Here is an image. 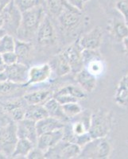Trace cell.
<instances>
[{"label": "cell", "mask_w": 128, "mask_h": 159, "mask_svg": "<svg viewBox=\"0 0 128 159\" xmlns=\"http://www.w3.org/2000/svg\"><path fill=\"white\" fill-rule=\"evenodd\" d=\"M116 103L120 106L128 107V89L123 92L119 96H115Z\"/></svg>", "instance_id": "obj_32"}, {"label": "cell", "mask_w": 128, "mask_h": 159, "mask_svg": "<svg viewBox=\"0 0 128 159\" xmlns=\"http://www.w3.org/2000/svg\"><path fill=\"white\" fill-rule=\"evenodd\" d=\"M14 2L21 12L40 5V0H14Z\"/></svg>", "instance_id": "obj_26"}, {"label": "cell", "mask_w": 128, "mask_h": 159, "mask_svg": "<svg viewBox=\"0 0 128 159\" xmlns=\"http://www.w3.org/2000/svg\"><path fill=\"white\" fill-rule=\"evenodd\" d=\"M80 11H79L69 5V3H67L65 9L58 16L60 23L62 24L64 27H73L80 20V17H81Z\"/></svg>", "instance_id": "obj_13"}, {"label": "cell", "mask_w": 128, "mask_h": 159, "mask_svg": "<svg viewBox=\"0 0 128 159\" xmlns=\"http://www.w3.org/2000/svg\"><path fill=\"white\" fill-rule=\"evenodd\" d=\"M11 2L12 0H0V13H2Z\"/></svg>", "instance_id": "obj_35"}, {"label": "cell", "mask_w": 128, "mask_h": 159, "mask_svg": "<svg viewBox=\"0 0 128 159\" xmlns=\"http://www.w3.org/2000/svg\"><path fill=\"white\" fill-rule=\"evenodd\" d=\"M44 18V10L42 6L40 5L22 12L21 21L18 28V34L21 33L22 35H26V38L29 35L33 34L35 31L38 30Z\"/></svg>", "instance_id": "obj_2"}, {"label": "cell", "mask_w": 128, "mask_h": 159, "mask_svg": "<svg viewBox=\"0 0 128 159\" xmlns=\"http://www.w3.org/2000/svg\"><path fill=\"white\" fill-rule=\"evenodd\" d=\"M63 139V129L47 132L38 137L36 147L45 153Z\"/></svg>", "instance_id": "obj_12"}, {"label": "cell", "mask_w": 128, "mask_h": 159, "mask_svg": "<svg viewBox=\"0 0 128 159\" xmlns=\"http://www.w3.org/2000/svg\"><path fill=\"white\" fill-rule=\"evenodd\" d=\"M103 41V31L96 26L79 39L78 45L81 49H98Z\"/></svg>", "instance_id": "obj_8"}, {"label": "cell", "mask_w": 128, "mask_h": 159, "mask_svg": "<svg viewBox=\"0 0 128 159\" xmlns=\"http://www.w3.org/2000/svg\"><path fill=\"white\" fill-rule=\"evenodd\" d=\"M3 26H4V19H3V17H2V14L0 13V29L3 28Z\"/></svg>", "instance_id": "obj_39"}, {"label": "cell", "mask_w": 128, "mask_h": 159, "mask_svg": "<svg viewBox=\"0 0 128 159\" xmlns=\"http://www.w3.org/2000/svg\"><path fill=\"white\" fill-rule=\"evenodd\" d=\"M89 1H90V0H84V2H85V3H86V2H88Z\"/></svg>", "instance_id": "obj_41"}, {"label": "cell", "mask_w": 128, "mask_h": 159, "mask_svg": "<svg viewBox=\"0 0 128 159\" xmlns=\"http://www.w3.org/2000/svg\"><path fill=\"white\" fill-rule=\"evenodd\" d=\"M85 65L88 66V67H86V69L95 76H96L97 74H100L102 72V70H103V64L101 61L100 57L92 60Z\"/></svg>", "instance_id": "obj_27"}, {"label": "cell", "mask_w": 128, "mask_h": 159, "mask_svg": "<svg viewBox=\"0 0 128 159\" xmlns=\"http://www.w3.org/2000/svg\"><path fill=\"white\" fill-rule=\"evenodd\" d=\"M67 3L63 0H48V7L53 15L59 16L60 14L63 11Z\"/></svg>", "instance_id": "obj_24"}, {"label": "cell", "mask_w": 128, "mask_h": 159, "mask_svg": "<svg viewBox=\"0 0 128 159\" xmlns=\"http://www.w3.org/2000/svg\"><path fill=\"white\" fill-rule=\"evenodd\" d=\"M34 147H36V146L28 139H18V141L15 144V149H14L12 154H11V157H26L30 152L32 150V149Z\"/></svg>", "instance_id": "obj_18"}, {"label": "cell", "mask_w": 128, "mask_h": 159, "mask_svg": "<svg viewBox=\"0 0 128 159\" xmlns=\"http://www.w3.org/2000/svg\"><path fill=\"white\" fill-rule=\"evenodd\" d=\"M62 108H63L65 115L69 118V120L71 119H73L74 117H76V116H78L83 111L82 107L78 104L77 102L65 103V104L62 105Z\"/></svg>", "instance_id": "obj_23"}, {"label": "cell", "mask_w": 128, "mask_h": 159, "mask_svg": "<svg viewBox=\"0 0 128 159\" xmlns=\"http://www.w3.org/2000/svg\"><path fill=\"white\" fill-rule=\"evenodd\" d=\"M116 7L126 21L128 18V0H116Z\"/></svg>", "instance_id": "obj_29"}, {"label": "cell", "mask_w": 128, "mask_h": 159, "mask_svg": "<svg viewBox=\"0 0 128 159\" xmlns=\"http://www.w3.org/2000/svg\"><path fill=\"white\" fill-rule=\"evenodd\" d=\"M53 97V92L49 89H43L29 92L23 99L28 105H43L47 100Z\"/></svg>", "instance_id": "obj_16"}, {"label": "cell", "mask_w": 128, "mask_h": 159, "mask_svg": "<svg viewBox=\"0 0 128 159\" xmlns=\"http://www.w3.org/2000/svg\"><path fill=\"white\" fill-rule=\"evenodd\" d=\"M123 43V46H124V49H125V52H126V55L128 56V36L126 37L122 41Z\"/></svg>", "instance_id": "obj_38"}, {"label": "cell", "mask_w": 128, "mask_h": 159, "mask_svg": "<svg viewBox=\"0 0 128 159\" xmlns=\"http://www.w3.org/2000/svg\"><path fill=\"white\" fill-rule=\"evenodd\" d=\"M68 3L70 6L73 7L74 8L79 10V11H82L84 8V4L85 2L84 0H67Z\"/></svg>", "instance_id": "obj_34"}, {"label": "cell", "mask_w": 128, "mask_h": 159, "mask_svg": "<svg viewBox=\"0 0 128 159\" xmlns=\"http://www.w3.org/2000/svg\"><path fill=\"white\" fill-rule=\"evenodd\" d=\"M6 68H7V65L4 63L3 60H2L1 55H0V72H4L6 70Z\"/></svg>", "instance_id": "obj_37"}, {"label": "cell", "mask_w": 128, "mask_h": 159, "mask_svg": "<svg viewBox=\"0 0 128 159\" xmlns=\"http://www.w3.org/2000/svg\"><path fill=\"white\" fill-rule=\"evenodd\" d=\"M7 34V31H6L3 28L0 29V38H2V37L3 36L4 34Z\"/></svg>", "instance_id": "obj_40"}, {"label": "cell", "mask_w": 128, "mask_h": 159, "mask_svg": "<svg viewBox=\"0 0 128 159\" xmlns=\"http://www.w3.org/2000/svg\"><path fill=\"white\" fill-rule=\"evenodd\" d=\"M128 89V73H126L124 76H123L121 80L119 81V84H118L117 89H116V96H119L120 94H122L123 92Z\"/></svg>", "instance_id": "obj_30"}, {"label": "cell", "mask_w": 128, "mask_h": 159, "mask_svg": "<svg viewBox=\"0 0 128 159\" xmlns=\"http://www.w3.org/2000/svg\"><path fill=\"white\" fill-rule=\"evenodd\" d=\"M113 31L116 39L123 41L128 36V25L126 22H116L114 25Z\"/></svg>", "instance_id": "obj_25"}, {"label": "cell", "mask_w": 128, "mask_h": 159, "mask_svg": "<svg viewBox=\"0 0 128 159\" xmlns=\"http://www.w3.org/2000/svg\"><path fill=\"white\" fill-rule=\"evenodd\" d=\"M49 116L43 105H28L25 108V118L37 122Z\"/></svg>", "instance_id": "obj_19"}, {"label": "cell", "mask_w": 128, "mask_h": 159, "mask_svg": "<svg viewBox=\"0 0 128 159\" xmlns=\"http://www.w3.org/2000/svg\"><path fill=\"white\" fill-rule=\"evenodd\" d=\"M125 22H126V25H128V18H127V19L126 20V21H125Z\"/></svg>", "instance_id": "obj_42"}, {"label": "cell", "mask_w": 128, "mask_h": 159, "mask_svg": "<svg viewBox=\"0 0 128 159\" xmlns=\"http://www.w3.org/2000/svg\"><path fill=\"white\" fill-rule=\"evenodd\" d=\"M53 68L55 69L56 74L59 76H65L71 72L70 65H69L62 53L58 55L54 59Z\"/></svg>", "instance_id": "obj_20"}, {"label": "cell", "mask_w": 128, "mask_h": 159, "mask_svg": "<svg viewBox=\"0 0 128 159\" xmlns=\"http://www.w3.org/2000/svg\"><path fill=\"white\" fill-rule=\"evenodd\" d=\"M8 79H7V76L6 74V72H0V83H2V82H5V81H7Z\"/></svg>", "instance_id": "obj_36"}, {"label": "cell", "mask_w": 128, "mask_h": 159, "mask_svg": "<svg viewBox=\"0 0 128 159\" xmlns=\"http://www.w3.org/2000/svg\"><path fill=\"white\" fill-rule=\"evenodd\" d=\"M52 74V68L49 64L35 65L29 69V79L25 85L42 83L49 79Z\"/></svg>", "instance_id": "obj_10"}, {"label": "cell", "mask_w": 128, "mask_h": 159, "mask_svg": "<svg viewBox=\"0 0 128 159\" xmlns=\"http://www.w3.org/2000/svg\"><path fill=\"white\" fill-rule=\"evenodd\" d=\"M111 144L106 138L92 139L81 147L79 158L104 159L110 156Z\"/></svg>", "instance_id": "obj_3"}, {"label": "cell", "mask_w": 128, "mask_h": 159, "mask_svg": "<svg viewBox=\"0 0 128 159\" xmlns=\"http://www.w3.org/2000/svg\"><path fill=\"white\" fill-rule=\"evenodd\" d=\"M80 150L81 147L76 143L62 139L54 147L45 152V158H76L79 157Z\"/></svg>", "instance_id": "obj_4"}, {"label": "cell", "mask_w": 128, "mask_h": 159, "mask_svg": "<svg viewBox=\"0 0 128 159\" xmlns=\"http://www.w3.org/2000/svg\"><path fill=\"white\" fill-rule=\"evenodd\" d=\"M30 51V45L25 41L22 40H15V52L18 57V61L20 59H24L29 55Z\"/></svg>", "instance_id": "obj_22"}, {"label": "cell", "mask_w": 128, "mask_h": 159, "mask_svg": "<svg viewBox=\"0 0 128 159\" xmlns=\"http://www.w3.org/2000/svg\"><path fill=\"white\" fill-rule=\"evenodd\" d=\"M112 125V116L110 111L101 108L91 115L89 133L92 139L106 138Z\"/></svg>", "instance_id": "obj_1"}, {"label": "cell", "mask_w": 128, "mask_h": 159, "mask_svg": "<svg viewBox=\"0 0 128 159\" xmlns=\"http://www.w3.org/2000/svg\"><path fill=\"white\" fill-rule=\"evenodd\" d=\"M37 40L42 45H48L54 42L55 31L48 17H45L37 30Z\"/></svg>", "instance_id": "obj_11"}, {"label": "cell", "mask_w": 128, "mask_h": 159, "mask_svg": "<svg viewBox=\"0 0 128 159\" xmlns=\"http://www.w3.org/2000/svg\"><path fill=\"white\" fill-rule=\"evenodd\" d=\"M2 57V60H3L4 63L6 64L7 66H9V65H14L16 62L18 61V57L17 56V54L14 52H5V53H2V54H0Z\"/></svg>", "instance_id": "obj_28"}, {"label": "cell", "mask_w": 128, "mask_h": 159, "mask_svg": "<svg viewBox=\"0 0 128 159\" xmlns=\"http://www.w3.org/2000/svg\"><path fill=\"white\" fill-rule=\"evenodd\" d=\"M76 82L78 85L87 93L92 92L96 87V76L89 72L86 68H84L76 73Z\"/></svg>", "instance_id": "obj_15"}, {"label": "cell", "mask_w": 128, "mask_h": 159, "mask_svg": "<svg viewBox=\"0 0 128 159\" xmlns=\"http://www.w3.org/2000/svg\"><path fill=\"white\" fill-rule=\"evenodd\" d=\"M11 122H12V120L8 116L7 112L6 111L3 106L0 104V127H5Z\"/></svg>", "instance_id": "obj_31"}, {"label": "cell", "mask_w": 128, "mask_h": 159, "mask_svg": "<svg viewBox=\"0 0 128 159\" xmlns=\"http://www.w3.org/2000/svg\"><path fill=\"white\" fill-rule=\"evenodd\" d=\"M16 134L18 139H26L36 146L38 137L36 129V122L25 118L17 122Z\"/></svg>", "instance_id": "obj_7"}, {"label": "cell", "mask_w": 128, "mask_h": 159, "mask_svg": "<svg viewBox=\"0 0 128 159\" xmlns=\"http://www.w3.org/2000/svg\"><path fill=\"white\" fill-rule=\"evenodd\" d=\"M6 74L9 81L20 85H25L29 79V69L25 64L16 62L14 65L7 66Z\"/></svg>", "instance_id": "obj_6"}, {"label": "cell", "mask_w": 128, "mask_h": 159, "mask_svg": "<svg viewBox=\"0 0 128 159\" xmlns=\"http://www.w3.org/2000/svg\"><path fill=\"white\" fill-rule=\"evenodd\" d=\"M15 48V39L7 33L0 38V54L8 52H14Z\"/></svg>", "instance_id": "obj_21"}, {"label": "cell", "mask_w": 128, "mask_h": 159, "mask_svg": "<svg viewBox=\"0 0 128 159\" xmlns=\"http://www.w3.org/2000/svg\"><path fill=\"white\" fill-rule=\"evenodd\" d=\"M43 106L45 107L49 116L59 119V120L64 122V123L69 120V118L67 117L65 113H64L62 105L58 103L53 97L49 99V100H47L44 103Z\"/></svg>", "instance_id": "obj_17"}, {"label": "cell", "mask_w": 128, "mask_h": 159, "mask_svg": "<svg viewBox=\"0 0 128 159\" xmlns=\"http://www.w3.org/2000/svg\"><path fill=\"white\" fill-rule=\"evenodd\" d=\"M81 51L82 49L80 48L78 44H76L67 48L62 52L63 56L70 65L71 72H73L74 73H77L82 69H84Z\"/></svg>", "instance_id": "obj_9"}, {"label": "cell", "mask_w": 128, "mask_h": 159, "mask_svg": "<svg viewBox=\"0 0 128 159\" xmlns=\"http://www.w3.org/2000/svg\"><path fill=\"white\" fill-rule=\"evenodd\" d=\"M87 97V92L79 85H68L53 93V98L62 105L78 102Z\"/></svg>", "instance_id": "obj_5"}, {"label": "cell", "mask_w": 128, "mask_h": 159, "mask_svg": "<svg viewBox=\"0 0 128 159\" xmlns=\"http://www.w3.org/2000/svg\"><path fill=\"white\" fill-rule=\"evenodd\" d=\"M65 127V123L59 119H55L51 116H47L36 122V129L38 135L53 131V130L63 129Z\"/></svg>", "instance_id": "obj_14"}, {"label": "cell", "mask_w": 128, "mask_h": 159, "mask_svg": "<svg viewBox=\"0 0 128 159\" xmlns=\"http://www.w3.org/2000/svg\"><path fill=\"white\" fill-rule=\"evenodd\" d=\"M26 157L29 159L45 158V153L37 147H34L32 149V150L30 152Z\"/></svg>", "instance_id": "obj_33"}]
</instances>
